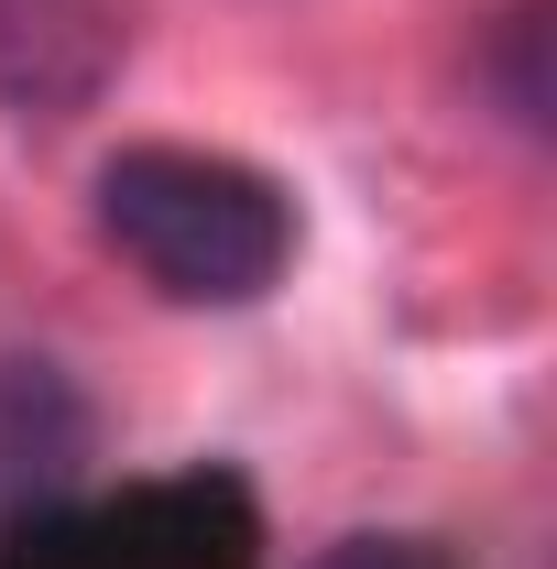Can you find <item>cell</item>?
Segmentation results:
<instances>
[{
  "mask_svg": "<svg viewBox=\"0 0 557 569\" xmlns=\"http://www.w3.org/2000/svg\"><path fill=\"white\" fill-rule=\"evenodd\" d=\"M306 569H459L437 537H405V526H361V537H328Z\"/></svg>",
  "mask_w": 557,
  "mask_h": 569,
  "instance_id": "obj_6",
  "label": "cell"
},
{
  "mask_svg": "<svg viewBox=\"0 0 557 569\" xmlns=\"http://www.w3.org/2000/svg\"><path fill=\"white\" fill-rule=\"evenodd\" d=\"M547 11L557 0H503L482 33H470V88L503 110L514 142H547L557 132V88H547Z\"/></svg>",
  "mask_w": 557,
  "mask_h": 569,
  "instance_id": "obj_5",
  "label": "cell"
},
{
  "mask_svg": "<svg viewBox=\"0 0 557 569\" xmlns=\"http://www.w3.org/2000/svg\"><path fill=\"white\" fill-rule=\"evenodd\" d=\"M88 395H77L55 361H0V526L11 515H33V503H55L88 471Z\"/></svg>",
  "mask_w": 557,
  "mask_h": 569,
  "instance_id": "obj_4",
  "label": "cell"
},
{
  "mask_svg": "<svg viewBox=\"0 0 557 569\" xmlns=\"http://www.w3.org/2000/svg\"><path fill=\"white\" fill-rule=\"evenodd\" d=\"M252 548H263V503L219 460L99 503L55 493L0 526V569H252Z\"/></svg>",
  "mask_w": 557,
  "mask_h": 569,
  "instance_id": "obj_2",
  "label": "cell"
},
{
  "mask_svg": "<svg viewBox=\"0 0 557 569\" xmlns=\"http://www.w3.org/2000/svg\"><path fill=\"white\" fill-rule=\"evenodd\" d=\"M110 0H0V110L11 121H77L110 88Z\"/></svg>",
  "mask_w": 557,
  "mask_h": 569,
  "instance_id": "obj_3",
  "label": "cell"
},
{
  "mask_svg": "<svg viewBox=\"0 0 557 569\" xmlns=\"http://www.w3.org/2000/svg\"><path fill=\"white\" fill-rule=\"evenodd\" d=\"M88 209H99V241L175 307H263L295 263V198L241 153L121 142Z\"/></svg>",
  "mask_w": 557,
  "mask_h": 569,
  "instance_id": "obj_1",
  "label": "cell"
}]
</instances>
